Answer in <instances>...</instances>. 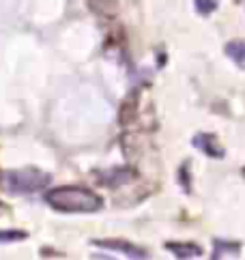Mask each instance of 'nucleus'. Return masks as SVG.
<instances>
[{
	"mask_svg": "<svg viewBox=\"0 0 245 260\" xmlns=\"http://www.w3.org/2000/svg\"><path fill=\"white\" fill-rule=\"evenodd\" d=\"M45 202L60 213H97L103 207L99 193L82 185H63L45 193Z\"/></svg>",
	"mask_w": 245,
	"mask_h": 260,
	"instance_id": "nucleus-1",
	"label": "nucleus"
},
{
	"mask_svg": "<svg viewBox=\"0 0 245 260\" xmlns=\"http://www.w3.org/2000/svg\"><path fill=\"white\" fill-rule=\"evenodd\" d=\"M50 183H52V174L39 168H20L0 174V185L9 193H17V196L37 193L48 187Z\"/></svg>",
	"mask_w": 245,
	"mask_h": 260,
	"instance_id": "nucleus-2",
	"label": "nucleus"
},
{
	"mask_svg": "<svg viewBox=\"0 0 245 260\" xmlns=\"http://www.w3.org/2000/svg\"><path fill=\"white\" fill-rule=\"evenodd\" d=\"M93 245L101 249H110V252H118L127 258H138V260L148 258L146 249L129 243V241H122V239H93Z\"/></svg>",
	"mask_w": 245,
	"mask_h": 260,
	"instance_id": "nucleus-3",
	"label": "nucleus"
},
{
	"mask_svg": "<svg viewBox=\"0 0 245 260\" xmlns=\"http://www.w3.org/2000/svg\"><path fill=\"white\" fill-rule=\"evenodd\" d=\"M95 179L103 185V187H120V185H127L136 179V172L131 168H110V170H101L95 174Z\"/></svg>",
	"mask_w": 245,
	"mask_h": 260,
	"instance_id": "nucleus-4",
	"label": "nucleus"
},
{
	"mask_svg": "<svg viewBox=\"0 0 245 260\" xmlns=\"http://www.w3.org/2000/svg\"><path fill=\"white\" fill-rule=\"evenodd\" d=\"M192 144L198 148V151H202L204 155H209V157H215V159H222L224 157V148L220 146L218 138H215L213 134H196Z\"/></svg>",
	"mask_w": 245,
	"mask_h": 260,
	"instance_id": "nucleus-5",
	"label": "nucleus"
},
{
	"mask_svg": "<svg viewBox=\"0 0 245 260\" xmlns=\"http://www.w3.org/2000/svg\"><path fill=\"white\" fill-rule=\"evenodd\" d=\"M166 249L172 252L176 258H200L202 256V247L196 243H185V241H168Z\"/></svg>",
	"mask_w": 245,
	"mask_h": 260,
	"instance_id": "nucleus-6",
	"label": "nucleus"
},
{
	"mask_svg": "<svg viewBox=\"0 0 245 260\" xmlns=\"http://www.w3.org/2000/svg\"><path fill=\"white\" fill-rule=\"evenodd\" d=\"M230 256L232 258L241 256V243H237V241H226V239H215L211 258H230Z\"/></svg>",
	"mask_w": 245,
	"mask_h": 260,
	"instance_id": "nucleus-7",
	"label": "nucleus"
},
{
	"mask_svg": "<svg viewBox=\"0 0 245 260\" xmlns=\"http://www.w3.org/2000/svg\"><path fill=\"white\" fill-rule=\"evenodd\" d=\"M226 56H228L234 64H239L241 69H245V41L226 43Z\"/></svg>",
	"mask_w": 245,
	"mask_h": 260,
	"instance_id": "nucleus-8",
	"label": "nucleus"
},
{
	"mask_svg": "<svg viewBox=\"0 0 245 260\" xmlns=\"http://www.w3.org/2000/svg\"><path fill=\"white\" fill-rule=\"evenodd\" d=\"M88 7L97 15H114V11H116V0H90Z\"/></svg>",
	"mask_w": 245,
	"mask_h": 260,
	"instance_id": "nucleus-9",
	"label": "nucleus"
},
{
	"mask_svg": "<svg viewBox=\"0 0 245 260\" xmlns=\"http://www.w3.org/2000/svg\"><path fill=\"white\" fill-rule=\"evenodd\" d=\"M28 239L26 230H3L0 228V243H20Z\"/></svg>",
	"mask_w": 245,
	"mask_h": 260,
	"instance_id": "nucleus-10",
	"label": "nucleus"
},
{
	"mask_svg": "<svg viewBox=\"0 0 245 260\" xmlns=\"http://www.w3.org/2000/svg\"><path fill=\"white\" fill-rule=\"evenodd\" d=\"M220 0H196V9L200 15H211L215 9H218Z\"/></svg>",
	"mask_w": 245,
	"mask_h": 260,
	"instance_id": "nucleus-11",
	"label": "nucleus"
},
{
	"mask_svg": "<svg viewBox=\"0 0 245 260\" xmlns=\"http://www.w3.org/2000/svg\"><path fill=\"white\" fill-rule=\"evenodd\" d=\"M41 258H65V254L50 249V247H41Z\"/></svg>",
	"mask_w": 245,
	"mask_h": 260,
	"instance_id": "nucleus-12",
	"label": "nucleus"
},
{
	"mask_svg": "<svg viewBox=\"0 0 245 260\" xmlns=\"http://www.w3.org/2000/svg\"><path fill=\"white\" fill-rule=\"evenodd\" d=\"M181 183H183V187H185V191H190V181H187V164L181 168Z\"/></svg>",
	"mask_w": 245,
	"mask_h": 260,
	"instance_id": "nucleus-13",
	"label": "nucleus"
},
{
	"mask_svg": "<svg viewBox=\"0 0 245 260\" xmlns=\"http://www.w3.org/2000/svg\"><path fill=\"white\" fill-rule=\"evenodd\" d=\"M0 209H3V202H0Z\"/></svg>",
	"mask_w": 245,
	"mask_h": 260,
	"instance_id": "nucleus-14",
	"label": "nucleus"
},
{
	"mask_svg": "<svg viewBox=\"0 0 245 260\" xmlns=\"http://www.w3.org/2000/svg\"><path fill=\"white\" fill-rule=\"evenodd\" d=\"M243 174H245V170H243Z\"/></svg>",
	"mask_w": 245,
	"mask_h": 260,
	"instance_id": "nucleus-15",
	"label": "nucleus"
}]
</instances>
